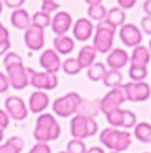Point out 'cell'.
Listing matches in <instances>:
<instances>
[{"instance_id": "cell-25", "label": "cell", "mask_w": 151, "mask_h": 153, "mask_svg": "<svg viewBox=\"0 0 151 153\" xmlns=\"http://www.w3.org/2000/svg\"><path fill=\"white\" fill-rule=\"evenodd\" d=\"M134 136L138 141L144 144L151 143V124L149 122H139L134 126Z\"/></svg>"}, {"instance_id": "cell-38", "label": "cell", "mask_w": 151, "mask_h": 153, "mask_svg": "<svg viewBox=\"0 0 151 153\" xmlns=\"http://www.w3.org/2000/svg\"><path fill=\"white\" fill-rule=\"evenodd\" d=\"M10 87L11 86H10V81H8V78H7V74H3V73L0 71V94L7 93Z\"/></svg>"}, {"instance_id": "cell-7", "label": "cell", "mask_w": 151, "mask_h": 153, "mask_svg": "<svg viewBox=\"0 0 151 153\" xmlns=\"http://www.w3.org/2000/svg\"><path fill=\"white\" fill-rule=\"evenodd\" d=\"M126 94V101L130 102H143L151 95V87L144 81H131L122 85Z\"/></svg>"}, {"instance_id": "cell-41", "label": "cell", "mask_w": 151, "mask_h": 153, "mask_svg": "<svg viewBox=\"0 0 151 153\" xmlns=\"http://www.w3.org/2000/svg\"><path fill=\"white\" fill-rule=\"evenodd\" d=\"M117 1L119 8H122V10H131L136 4L138 0H117Z\"/></svg>"}, {"instance_id": "cell-49", "label": "cell", "mask_w": 151, "mask_h": 153, "mask_svg": "<svg viewBox=\"0 0 151 153\" xmlns=\"http://www.w3.org/2000/svg\"><path fill=\"white\" fill-rule=\"evenodd\" d=\"M149 50H150V53H151V39H150V42H149Z\"/></svg>"}, {"instance_id": "cell-27", "label": "cell", "mask_w": 151, "mask_h": 153, "mask_svg": "<svg viewBox=\"0 0 151 153\" xmlns=\"http://www.w3.org/2000/svg\"><path fill=\"white\" fill-rule=\"evenodd\" d=\"M123 81V74L120 73V70H107L106 75L103 76L102 82L106 87H110V89H114V87H118L122 85Z\"/></svg>"}, {"instance_id": "cell-51", "label": "cell", "mask_w": 151, "mask_h": 153, "mask_svg": "<svg viewBox=\"0 0 151 153\" xmlns=\"http://www.w3.org/2000/svg\"><path fill=\"white\" fill-rule=\"evenodd\" d=\"M110 153H118V152H112V151H111V152H110Z\"/></svg>"}, {"instance_id": "cell-18", "label": "cell", "mask_w": 151, "mask_h": 153, "mask_svg": "<svg viewBox=\"0 0 151 153\" xmlns=\"http://www.w3.org/2000/svg\"><path fill=\"white\" fill-rule=\"evenodd\" d=\"M100 113V106H99V100H84L82 98L79 106H78L76 114L87 118H95Z\"/></svg>"}, {"instance_id": "cell-43", "label": "cell", "mask_w": 151, "mask_h": 153, "mask_svg": "<svg viewBox=\"0 0 151 153\" xmlns=\"http://www.w3.org/2000/svg\"><path fill=\"white\" fill-rule=\"evenodd\" d=\"M7 39H10V31L0 23V42L1 40H7Z\"/></svg>"}, {"instance_id": "cell-35", "label": "cell", "mask_w": 151, "mask_h": 153, "mask_svg": "<svg viewBox=\"0 0 151 153\" xmlns=\"http://www.w3.org/2000/svg\"><path fill=\"white\" fill-rule=\"evenodd\" d=\"M59 8V4L55 1V0H43L42 1V7H40V11L44 13H52L54 11H56Z\"/></svg>"}, {"instance_id": "cell-28", "label": "cell", "mask_w": 151, "mask_h": 153, "mask_svg": "<svg viewBox=\"0 0 151 153\" xmlns=\"http://www.w3.org/2000/svg\"><path fill=\"white\" fill-rule=\"evenodd\" d=\"M87 15L91 20H96L99 22H103L106 19L107 15V8L104 7L103 4H94V5H88L87 8Z\"/></svg>"}, {"instance_id": "cell-39", "label": "cell", "mask_w": 151, "mask_h": 153, "mask_svg": "<svg viewBox=\"0 0 151 153\" xmlns=\"http://www.w3.org/2000/svg\"><path fill=\"white\" fill-rule=\"evenodd\" d=\"M24 3H26V0H3V4H5L8 8H12V10L21 8Z\"/></svg>"}, {"instance_id": "cell-17", "label": "cell", "mask_w": 151, "mask_h": 153, "mask_svg": "<svg viewBox=\"0 0 151 153\" xmlns=\"http://www.w3.org/2000/svg\"><path fill=\"white\" fill-rule=\"evenodd\" d=\"M128 56L127 51L123 48H114L108 53L106 59V63L108 65V67L111 70H120L128 63Z\"/></svg>"}, {"instance_id": "cell-37", "label": "cell", "mask_w": 151, "mask_h": 153, "mask_svg": "<svg viewBox=\"0 0 151 153\" xmlns=\"http://www.w3.org/2000/svg\"><path fill=\"white\" fill-rule=\"evenodd\" d=\"M141 27H142V31L147 35H151V16H144L142 18L141 20Z\"/></svg>"}, {"instance_id": "cell-33", "label": "cell", "mask_w": 151, "mask_h": 153, "mask_svg": "<svg viewBox=\"0 0 151 153\" xmlns=\"http://www.w3.org/2000/svg\"><path fill=\"white\" fill-rule=\"evenodd\" d=\"M87 148L83 140H78V138H72L67 144V153H86Z\"/></svg>"}, {"instance_id": "cell-14", "label": "cell", "mask_w": 151, "mask_h": 153, "mask_svg": "<svg viewBox=\"0 0 151 153\" xmlns=\"http://www.w3.org/2000/svg\"><path fill=\"white\" fill-rule=\"evenodd\" d=\"M72 27V16L66 11H59L51 18V28L56 35H66Z\"/></svg>"}, {"instance_id": "cell-47", "label": "cell", "mask_w": 151, "mask_h": 153, "mask_svg": "<svg viewBox=\"0 0 151 153\" xmlns=\"http://www.w3.org/2000/svg\"><path fill=\"white\" fill-rule=\"evenodd\" d=\"M3 138H4V130L0 129V143L3 141Z\"/></svg>"}, {"instance_id": "cell-42", "label": "cell", "mask_w": 151, "mask_h": 153, "mask_svg": "<svg viewBox=\"0 0 151 153\" xmlns=\"http://www.w3.org/2000/svg\"><path fill=\"white\" fill-rule=\"evenodd\" d=\"M10 48H11V42H10V39L1 40V42H0V56H1V55H5V54L10 51Z\"/></svg>"}, {"instance_id": "cell-2", "label": "cell", "mask_w": 151, "mask_h": 153, "mask_svg": "<svg viewBox=\"0 0 151 153\" xmlns=\"http://www.w3.org/2000/svg\"><path fill=\"white\" fill-rule=\"evenodd\" d=\"M60 136V125L51 113H40L34 129V138L37 143H48L58 140Z\"/></svg>"}, {"instance_id": "cell-23", "label": "cell", "mask_w": 151, "mask_h": 153, "mask_svg": "<svg viewBox=\"0 0 151 153\" xmlns=\"http://www.w3.org/2000/svg\"><path fill=\"white\" fill-rule=\"evenodd\" d=\"M104 22L112 26L114 28H118V27H122L126 22V12L125 10L119 7H112L111 10L107 11V15H106V19Z\"/></svg>"}, {"instance_id": "cell-48", "label": "cell", "mask_w": 151, "mask_h": 153, "mask_svg": "<svg viewBox=\"0 0 151 153\" xmlns=\"http://www.w3.org/2000/svg\"><path fill=\"white\" fill-rule=\"evenodd\" d=\"M1 11H3V1L0 0V13H1Z\"/></svg>"}, {"instance_id": "cell-44", "label": "cell", "mask_w": 151, "mask_h": 153, "mask_svg": "<svg viewBox=\"0 0 151 153\" xmlns=\"http://www.w3.org/2000/svg\"><path fill=\"white\" fill-rule=\"evenodd\" d=\"M143 11L147 16H151V0H146L143 3Z\"/></svg>"}, {"instance_id": "cell-4", "label": "cell", "mask_w": 151, "mask_h": 153, "mask_svg": "<svg viewBox=\"0 0 151 153\" xmlns=\"http://www.w3.org/2000/svg\"><path fill=\"white\" fill-rule=\"evenodd\" d=\"M117 28L110 26L107 22H99L98 26L95 27V35H94V43L92 46L95 50L100 54H107L111 51L112 43H114V36Z\"/></svg>"}, {"instance_id": "cell-22", "label": "cell", "mask_w": 151, "mask_h": 153, "mask_svg": "<svg viewBox=\"0 0 151 153\" xmlns=\"http://www.w3.org/2000/svg\"><path fill=\"white\" fill-rule=\"evenodd\" d=\"M150 59H151V53L149 47L139 45L136 47H134L130 62L131 65H135V66H147L150 63Z\"/></svg>"}, {"instance_id": "cell-36", "label": "cell", "mask_w": 151, "mask_h": 153, "mask_svg": "<svg viewBox=\"0 0 151 153\" xmlns=\"http://www.w3.org/2000/svg\"><path fill=\"white\" fill-rule=\"evenodd\" d=\"M28 153H51V148L47 143H37L29 149Z\"/></svg>"}, {"instance_id": "cell-46", "label": "cell", "mask_w": 151, "mask_h": 153, "mask_svg": "<svg viewBox=\"0 0 151 153\" xmlns=\"http://www.w3.org/2000/svg\"><path fill=\"white\" fill-rule=\"evenodd\" d=\"M88 5H94V4H100L102 0H84Z\"/></svg>"}, {"instance_id": "cell-21", "label": "cell", "mask_w": 151, "mask_h": 153, "mask_svg": "<svg viewBox=\"0 0 151 153\" xmlns=\"http://www.w3.org/2000/svg\"><path fill=\"white\" fill-rule=\"evenodd\" d=\"M96 55H98V51L95 50V47H94L92 45H86L80 48L76 59L80 63L82 69H88V67L95 62Z\"/></svg>"}, {"instance_id": "cell-45", "label": "cell", "mask_w": 151, "mask_h": 153, "mask_svg": "<svg viewBox=\"0 0 151 153\" xmlns=\"http://www.w3.org/2000/svg\"><path fill=\"white\" fill-rule=\"evenodd\" d=\"M86 153H106V152H104L103 149L100 148V146H92V148L87 149Z\"/></svg>"}, {"instance_id": "cell-8", "label": "cell", "mask_w": 151, "mask_h": 153, "mask_svg": "<svg viewBox=\"0 0 151 153\" xmlns=\"http://www.w3.org/2000/svg\"><path fill=\"white\" fill-rule=\"evenodd\" d=\"M29 85L34 86L37 90H54L58 86V75L54 73L47 71H34L32 69H28Z\"/></svg>"}, {"instance_id": "cell-16", "label": "cell", "mask_w": 151, "mask_h": 153, "mask_svg": "<svg viewBox=\"0 0 151 153\" xmlns=\"http://www.w3.org/2000/svg\"><path fill=\"white\" fill-rule=\"evenodd\" d=\"M50 105V97H48L47 93H44L43 90H37L34 91L29 95L28 100V106L29 110L35 114H40L45 110Z\"/></svg>"}, {"instance_id": "cell-40", "label": "cell", "mask_w": 151, "mask_h": 153, "mask_svg": "<svg viewBox=\"0 0 151 153\" xmlns=\"http://www.w3.org/2000/svg\"><path fill=\"white\" fill-rule=\"evenodd\" d=\"M8 125H10V116L7 114L5 110H1V109H0V129L1 130L7 129Z\"/></svg>"}, {"instance_id": "cell-15", "label": "cell", "mask_w": 151, "mask_h": 153, "mask_svg": "<svg viewBox=\"0 0 151 153\" xmlns=\"http://www.w3.org/2000/svg\"><path fill=\"white\" fill-rule=\"evenodd\" d=\"M94 32V24L90 19L80 18L72 26V35L78 42H87Z\"/></svg>"}, {"instance_id": "cell-13", "label": "cell", "mask_w": 151, "mask_h": 153, "mask_svg": "<svg viewBox=\"0 0 151 153\" xmlns=\"http://www.w3.org/2000/svg\"><path fill=\"white\" fill-rule=\"evenodd\" d=\"M39 63L40 66L44 69V71L47 73H56L60 70L62 67V61L59 54L56 53L52 48H48V50H44L39 56Z\"/></svg>"}, {"instance_id": "cell-6", "label": "cell", "mask_w": 151, "mask_h": 153, "mask_svg": "<svg viewBox=\"0 0 151 153\" xmlns=\"http://www.w3.org/2000/svg\"><path fill=\"white\" fill-rule=\"evenodd\" d=\"M70 132H71L72 137L78 138V140L92 137L98 133V122L95 121V118H87V117L76 114L71 120Z\"/></svg>"}, {"instance_id": "cell-12", "label": "cell", "mask_w": 151, "mask_h": 153, "mask_svg": "<svg viewBox=\"0 0 151 153\" xmlns=\"http://www.w3.org/2000/svg\"><path fill=\"white\" fill-rule=\"evenodd\" d=\"M44 30L35 26H29L24 31V43L32 51H40L44 47Z\"/></svg>"}, {"instance_id": "cell-19", "label": "cell", "mask_w": 151, "mask_h": 153, "mask_svg": "<svg viewBox=\"0 0 151 153\" xmlns=\"http://www.w3.org/2000/svg\"><path fill=\"white\" fill-rule=\"evenodd\" d=\"M10 22L15 28L26 31V30L31 26V16H29V13L27 12L24 8H18V10L12 11Z\"/></svg>"}, {"instance_id": "cell-3", "label": "cell", "mask_w": 151, "mask_h": 153, "mask_svg": "<svg viewBox=\"0 0 151 153\" xmlns=\"http://www.w3.org/2000/svg\"><path fill=\"white\" fill-rule=\"evenodd\" d=\"M99 141L102 145L107 149H111L112 152H125L133 143L131 133L127 130H119L117 128H106L99 134Z\"/></svg>"}, {"instance_id": "cell-34", "label": "cell", "mask_w": 151, "mask_h": 153, "mask_svg": "<svg viewBox=\"0 0 151 153\" xmlns=\"http://www.w3.org/2000/svg\"><path fill=\"white\" fill-rule=\"evenodd\" d=\"M136 124H138V122H136V114L131 110L123 109V125H122V128L130 129V128L135 126Z\"/></svg>"}, {"instance_id": "cell-1", "label": "cell", "mask_w": 151, "mask_h": 153, "mask_svg": "<svg viewBox=\"0 0 151 153\" xmlns=\"http://www.w3.org/2000/svg\"><path fill=\"white\" fill-rule=\"evenodd\" d=\"M4 67L7 70V78L10 86L15 90H23L29 85L28 69L23 65V59L18 53H7L3 59Z\"/></svg>"}, {"instance_id": "cell-26", "label": "cell", "mask_w": 151, "mask_h": 153, "mask_svg": "<svg viewBox=\"0 0 151 153\" xmlns=\"http://www.w3.org/2000/svg\"><path fill=\"white\" fill-rule=\"evenodd\" d=\"M107 73V67L104 63L102 62H94L90 67L87 69V78L92 82H98L102 81L103 76Z\"/></svg>"}, {"instance_id": "cell-5", "label": "cell", "mask_w": 151, "mask_h": 153, "mask_svg": "<svg viewBox=\"0 0 151 153\" xmlns=\"http://www.w3.org/2000/svg\"><path fill=\"white\" fill-rule=\"evenodd\" d=\"M80 101H82L80 94H78L75 91L67 93V94L62 95V97L56 98L54 101L52 110L58 117L67 118V117H71L74 114H76L78 106H79Z\"/></svg>"}, {"instance_id": "cell-52", "label": "cell", "mask_w": 151, "mask_h": 153, "mask_svg": "<svg viewBox=\"0 0 151 153\" xmlns=\"http://www.w3.org/2000/svg\"><path fill=\"white\" fill-rule=\"evenodd\" d=\"M144 153H151V152H144Z\"/></svg>"}, {"instance_id": "cell-24", "label": "cell", "mask_w": 151, "mask_h": 153, "mask_svg": "<svg viewBox=\"0 0 151 153\" xmlns=\"http://www.w3.org/2000/svg\"><path fill=\"white\" fill-rule=\"evenodd\" d=\"M24 148V141L19 136L8 138L4 144L0 145V153H21Z\"/></svg>"}, {"instance_id": "cell-10", "label": "cell", "mask_w": 151, "mask_h": 153, "mask_svg": "<svg viewBox=\"0 0 151 153\" xmlns=\"http://www.w3.org/2000/svg\"><path fill=\"white\" fill-rule=\"evenodd\" d=\"M4 106L10 118L15 120V121H23L28 116V108H27L26 102L18 95L8 97L4 102Z\"/></svg>"}, {"instance_id": "cell-11", "label": "cell", "mask_w": 151, "mask_h": 153, "mask_svg": "<svg viewBox=\"0 0 151 153\" xmlns=\"http://www.w3.org/2000/svg\"><path fill=\"white\" fill-rule=\"evenodd\" d=\"M120 42L127 47H136L142 42V31L133 23H125L119 30Z\"/></svg>"}, {"instance_id": "cell-9", "label": "cell", "mask_w": 151, "mask_h": 153, "mask_svg": "<svg viewBox=\"0 0 151 153\" xmlns=\"http://www.w3.org/2000/svg\"><path fill=\"white\" fill-rule=\"evenodd\" d=\"M123 102H126V94L125 90H123V86L120 85V86L111 89L107 94H104V97L102 100H99L100 111L107 114L110 111L115 110V109H119Z\"/></svg>"}, {"instance_id": "cell-30", "label": "cell", "mask_w": 151, "mask_h": 153, "mask_svg": "<svg viewBox=\"0 0 151 153\" xmlns=\"http://www.w3.org/2000/svg\"><path fill=\"white\" fill-rule=\"evenodd\" d=\"M31 26L39 27V28L44 30L45 27L51 26V16L48 13H44L42 11H37L34 13V16L31 18Z\"/></svg>"}, {"instance_id": "cell-20", "label": "cell", "mask_w": 151, "mask_h": 153, "mask_svg": "<svg viewBox=\"0 0 151 153\" xmlns=\"http://www.w3.org/2000/svg\"><path fill=\"white\" fill-rule=\"evenodd\" d=\"M54 48L58 54L62 55H68L74 51L75 48V42L72 38H70L68 35H56L54 39Z\"/></svg>"}, {"instance_id": "cell-31", "label": "cell", "mask_w": 151, "mask_h": 153, "mask_svg": "<svg viewBox=\"0 0 151 153\" xmlns=\"http://www.w3.org/2000/svg\"><path fill=\"white\" fill-rule=\"evenodd\" d=\"M106 120L112 128H122L123 125V109H115V110L110 111V113L104 114Z\"/></svg>"}, {"instance_id": "cell-29", "label": "cell", "mask_w": 151, "mask_h": 153, "mask_svg": "<svg viewBox=\"0 0 151 153\" xmlns=\"http://www.w3.org/2000/svg\"><path fill=\"white\" fill-rule=\"evenodd\" d=\"M60 69L63 70L67 75H76L83 70L76 58H67L64 62H62Z\"/></svg>"}, {"instance_id": "cell-50", "label": "cell", "mask_w": 151, "mask_h": 153, "mask_svg": "<svg viewBox=\"0 0 151 153\" xmlns=\"http://www.w3.org/2000/svg\"><path fill=\"white\" fill-rule=\"evenodd\" d=\"M59 153H67V152H66V151H64V152H59Z\"/></svg>"}, {"instance_id": "cell-32", "label": "cell", "mask_w": 151, "mask_h": 153, "mask_svg": "<svg viewBox=\"0 0 151 153\" xmlns=\"http://www.w3.org/2000/svg\"><path fill=\"white\" fill-rule=\"evenodd\" d=\"M128 76L131 78V81H144L147 76V66H135V65H130Z\"/></svg>"}]
</instances>
